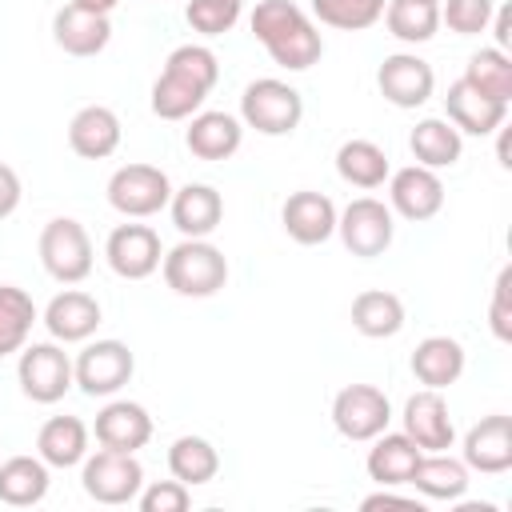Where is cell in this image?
<instances>
[{
  "label": "cell",
  "mask_w": 512,
  "mask_h": 512,
  "mask_svg": "<svg viewBox=\"0 0 512 512\" xmlns=\"http://www.w3.org/2000/svg\"><path fill=\"white\" fill-rule=\"evenodd\" d=\"M300 116H304L300 92L276 76L252 80L240 96V124L256 128L260 136H288V132H296Z\"/></svg>",
  "instance_id": "cell-2"
},
{
  "label": "cell",
  "mask_w": 512,
  "mask_h": 512,
  "mask_svg": "<svg viewBox=\"0 0 512 512\" xmlns=\"http://www.w3.org/2000/svg\"><path fill=\"white\" fill-rule=\"evenodd\" d=\"M120 116L104 104H88L68 120V144L84 160H108L120 148Z\"/></svg>",
  "instance_id": "cell-21"
},
{
  "label": "cell",
  "mask_w": 512,
  "mask_h": 512,
  "mask_svg": "<svg viewBox=\"0 0 512 512\" xmlns=\"http://www.w3.org/2000/svg\"><path fill=\"white\" fill-rule=\"evenodd\" d=\"M168 212H172V224L180 228V236L208 240L224 220V200L212 184H184L172 192Z\"/></svg>",
  "instance_id": "cell-17"
},
{
  "label": "cell",
  "mask_w": 512,
  "mask_h": 512,
  "mask_svg": "<svg viewBox=\"0 0 512 512\" xmlns=\"http://www.w3.org/2000/svg\"><path fill=\"white\" fill-rule=\"evenodd\" d=\"M408 148H412L416 164H424V168H452L460 160V152H464V140H460V132H456L452 120L428 116V120H420L412 128Z\"/></svg>",
  "instance_id": "cell-30"
},
{
  "label": "cell",
  "mask_w": 512,
  "mask_h": 512,
  "mask_svg": "<svg viewBox=\"0 0 512 512\" xmlns=\"http://www.w3.org/2000/svg\"><path fill=\"white\" fill-rule=\"evenodd\" d=\"M408 484H416L428 500H460L468 492V464L448 452H424Z\"/></svg>",
  "instance_id": "cell-29"
},
{
  "label": "cell",
  "mask_w": 512,
  "mask_h": 512,
  "mask_svg": "<svg viewBox=\"0 0 512 512\" xmlns=\"http://www.w3.org/2000/svg\"><path fill=\"white\" fill-rule=\"evenodd\" d=\"M136 372V356L124 340H92L72 360V376L84 396H116Z\"/></svg>",
  "instance_id": "cell-7"
},
{
  "label": "cell",
  "mask_w": 512,
  "mask_h": 512,
  "mask_svg": "<svg viewBox=\"0 0 512 512\" xmlns=\"http://www.w3.org/2000/svg\"><path fill=\"white\" fill-rule=\"evenodd\" d=\"M388 208L400 212L412 224L432 220L444 208V184H440L436 168L408 164V168L388 172Z\"/></svg>",
  "instance_id": "cell-12"
},
{
  "label": "cell",
  "mask_w": 512,
  "mask_h": 512,
  "mask_svg": "<svg viewBox=\"0 0 512 512\" xmlns=\"http://www.w3.org/2000/svg\"><path fill=\"white\" fill-rule=\"evenodd\" d=\"M464 80H468L476 92H484V96L508 104V100H512V56L500 52V48H480V52L468 60V68H464Z\"/></svg>",
  "instance_id": "cell-34"
},
{
  "label": "cell",
  "mask_w": 512,
  "mask_h": 512,
  "mask_svg": "<svg viewBox=\"0 0 512 512\" xmlns=\"http://www.w3.org/2000/svg\"><path fill=\"white\" fill-rule=\"evenodd\" d=\"M420 456H424V452L416 448L412 436H404V432H388V428H384V432L376 436V444L368 448L364 468H368V476H372L380 488H400V484L412 480Z\"/></svg>",
  "instance_id": "cell-22"
},
{
  "label": "cell",
  "mask_w": 512,
  "mask_h": 512,
  "mask_svg": "<svg viewBox=\"0 0 512 512\" xmlns=\"http://www.w3.org/2000/svg\"><path fill=\"white\" fill-rule=\"evenodd\" d=\"M164 268V284L176 292V296H192V300H204V296H216L224 284H228V260L216 244L208 240H180L176 248L164 252L160 260Z\"/></svg>",
  "instance_id": "cell-1"
},
{
  "label": "cell",
  "mask_w": 512,
  "mask_h": 512,
  "mask_svg": "<svg viewBox=\"0 0 512 512\" xmlns=\"http://www.w3.org/2000/svg\"><path fill=\"white\" fill-rule=\"evenodd\" d=\"M172 200V180L156 164H124L108 176V204L128 220H148Z\"/></svg>",
  "instance_id": "cell-3"
},
{
  "label": "cell",
  "mask_w": 512,
  "mask_h": 512,
  "mask_svg": "<svg viewBox=\"0 0 512 512\" xmlns=\"http://www.w3.org/2000/svg\"><path fill=\"white\" fill-rule=\"evenodd\" d=\"M464 464L468 472H484V476L508 472L512 468V416L492 412L480 424H472L464 436Z\"/></svg>",
  "instance_id": "cell-14"
},
{
  "label": "cell",
  "mask_w": 512,
  "mask_h": 512,
  "mask_svg": "<svg viewBox=\"0 0 512 512\" xmlns=\"http://www.w3.org/2000/svg\"><path fill=\"white\" fill-rule=\"evenodd\" d=\"M376 88L388 104L396 108H420L432 100L436 88V72L428 60H420L416 52H392L384 56V64L376 68Z\"/></svg>",
  "instance_id": "cell-11"
},
{
  "label": "cell",
  "mask_w": 512,
  "mask_h": 512,
  "mask_svg": "<svg viewBox=\"0 0 512 512\" xmlns=\"http://www.w3.org/2000/svg\"><path fill=\"white\" fill-rule=\"evenodd\" d=\"M68 4H76V8H88V12H100V16H108L120 0H68Z\"/></svg>",
  "instance_id": "cell-47"
},
{
  "label": "cell",
  "mask_w": 512,
  "mask_h": 512,
  "mask_svg": "<svg viewBox=\"0 0 512 512\" xmlns=\"http://www.w3.org/2000/svg\"><path fill=\"white\" fill-rule=\"evenodd\" d=\"M464 372V348L460 340L452 336H424L412 352V376L424 384V388H448L456 384Z\"/></svg>",
  "instance_id": "cell-25"
},
{
  "label": "cell",
  "mask_w": 512,
  "mask_h": 512,
  "mask_svg": "<svg viewBox=\"0 0 512 512\" xmlns=\"http://www.w3.org/2000/svg\"><path fill=\"white\" fill-rule=\"evenodd\" d=\"M100 448H116V452H140L148 440H152V416L144 404L136 400H108L100 412H96V424H92Z\"/></svg>",
  "instance_id": "cell-16"
},
{
  "label": "cell",
  "mask_w": 512,
  "mask_h": 512,
  "mask_svg": "<svg viewBox=\"0 0 512 512\" xmlns=\"http://www.w3.org/2000/svg\"><path fill=\"white\" fill-rule=\"evenodd\" d=\"M364 508H416L412 500H400L392 492H376V496H364Z\"/></svg>",
  "instance_id": "cell-46"
},
{
  "label": "cell",
  "mask_w": 512,
  "mask_h": 512,
  "mask_svg": "<svg viewBox=\"0 0 512 512\" xmlns=\"http://www.w3.org/2000/svg\"><path fill=\"white\" fill-rule=\"evenodd\" d=\"M388 0H312V16L340 32H364L384 16Z\"/></svg>",
  "instance_id": "cell-37"
},
{
  "label": "cell",
  "mask_w": 512,
  "mask_h": 512,
  "mask_svg": "<svg viewBox=\"0 0 512 512\" xmlns=\"http://www.w3.org/2000/svg\"><path fill=\"white\" fill-rule=\"evenodd\" d=\"M104 256H108V268L120 280H148L160 268L164 248H160L156 228H148V224H116L108 232Z\"/></svg>",
  "instance_id": "cell-10"
},
{
  "label": "cell",
  "mask_w": 512,
  "mask_h": 512,
  "mask_svg": "<svg viewBox=\"0 0 512 512\" xmlns=\"http://www.w3.org/2000/svg\"><path fill=\"white\" fill-rule=\"evenodd\" d=\"M20 176L8 168V164H0V220H8L16 208H20Z\"/></svg>",
  "instance_id": "cell-44"
},
{
  "label": "cell",
  "mask_w": 512,
  "mask_h": 512,
  "mask_svg": "<svg viewBox=\"0 0 512 512\" xmlns=\"http://www.w3.org/2000/svg\"><path fill=\"white\" fill-rule=\"evenodd\" d=\"M508 288H512V268H500L496 288H492V312H488L496 340H512V308H508Z\"/></svg>",
  "instance_id": "cell-43"
},
{
  "label": "cell",
  "mask_w": 512,
  "mask_h": 512,
  "mask_svg": "<svg viewBox=\"0 0 512 512\" xmlns=\"http://www.w3.org/2000/svg\"><path fill=\"white\" fill-rule=\"evenodd\" d=\"M80 480L96 504H132L144 488V468H140L136 452L100 448L96 456H84Z\"/></svg>",
  "instance_id": "cell-6"
},
{
  "label": "cell",
  "mask_w": 512,
  "mask_h": 512,
  "mask_svg": "<svg viewBox=\"0 0 512 512\" xmlns=\"http://www.w3.org/2000/svg\"><path fill=\"white\" fill-rule=\"evenodd\" d=\"M36 456L48 468H72L88 456V424L80 416H52L36 432Z\"/></svg>",
  "instance_id": "cell-24"
},
{
  "label": "cell",
  "mask_w": 512,
  "mask_h": 512,
  "mask_svg": "<svg viewBox=\"0 0 512 512\" xmlns=\"http://www.w3.org/2000/svg\"><path fill=\"white\" fill-rule=\"evenodd\" d=\"M336 172H340L344 184L372 192V188H380L388 180L392 168H388V156H384V148L376 140L356 136V140H344L336 148Z\"/></svg>",
  "instance_id": "cell-26"
},
{
  "label": "cell",
  "mask_w": 512,
  "mask_h": 512,
  "mask_svg": "<svg viewBox=\"0 0 512 512\" xmlns=\"http://www.w3.org/2000/svg\"><path fill=\"white\" fill-rule=\"evenodd\" d=\"M352 328L368 340H388L404 328V304L396 292L384 288H368L352 300Z\"/></svg>",
  "instance_id": "cell-28"
},
{
  "label": "cell",
  "mask_w": 512,
  "mask_h": 512,
  "mask_svg": "<svg viewBox=\"0 0 512 512\" xmlns=\"http://www.w3.org/2000/svg\"><path fill=\"white\" fill-rule=\"evenodd\" d=\"M404 436L416 440L420 452H448L456 440V424L440 388H420L404 404Z\"/></svg>",
  "instance_id": "cell-13"
},
{
  "label": "cell",
  "mask_w": 512,
  "mask_h": 512,
  "mask_svg": "<svg viewBox=\"0 0 512 512\" xmlns=\"http://www.w3.org/2000/svg\"><path fill=\"white\" fill-rule=\"evenodd\" d=\"M444 112L448 120L456 124V132H468V136H488V132H500L504 128V116H508V104L476 92L464 76L448 88L444 96Z\"/></svg>",
  "instance_id": "cell-18"
},
{
  "label": "cell",
  "mask_w": 512,
  "mask_h": 512,
  "mask_svg": "<svg viewBox=\"0 0 512 512\" xmlns=\"http://www.w3.org/2000/svg\"><path fill=\"white\" fill-rule=\"evenodd\" d=\"M184 144L200 160H228L244 144V124L228 112H196L184 132Z\"/></svg>",
  "instance_id": "cell-23"
},
{
  "label": "cell",
  "mask_w": 512,
  "mask_h": 512,
  "mask_svg": "<svg viewBox=\"0 0 512 512\" xmlns=\"http://www.w3.org/2000/svg\"><path fill=\"white\" fill-rule=\"evenodd\" d=\"M392 420V404L376 384H348L332 400V424L344 440H376Z\"/></svg>",
  "instance_id": "cell-9"
},
{
  "label": "cell",
  "mask_w": 512,
  "mask_h": 512,
  "mask_svg": "<svg viewBox=\"0 0 512 512\" xmlns=\"http://www.w3.org/2000/svg\"><path fill=\"white\" fill-rule=\"evenodd\" d=\"M204 96H208V92L196 88L192 80H184V76H176V72H160L156 84H152V112H156L160 120H188V116L200 112Z\"/></svg>",
  "instance_id": "cell-35"
},
{
  "label": "cell",
  "mask_w": 512,
  "mask_h": 512,
  "mask_svg": "<svg viewBox=\"0 0 512 512\" xmlns=\"http://www.w3.org/2000/svg\"><path fill=\"white\" fill-rule=\"evenodd\" d=\"M16 380L20 392L32 404H56L68 396V388L76 384L72 376V360L60 344H24L20 348V364H16Z\"/></svg>",
  "instance_id": "cell-5"
},
{
  "label": "cell",
  "mask_w": 512,
  "mask_h": 512,
  "mask_svg": "<svg viewBox=\"0 0 512 512\" xmlns=\"http://www.w3.org/2000/svg\"><path fill=\"white\" fill-rule=\"evenodd\" d=\"M36 248H40V264H44V272L52 280H60V284L88 280V272H92V240H88L80 220H72V216L48 220Z\"/></svg>",
  "instance_id": "cell-4"
},
{
  "label": "cell",
  "mask_w": 512,
  "mask_h": 512,
  "mask_svg": "<svg viewBox=\"0 0 512 512\" xmlns=\"http://www.w3.org/2000/svg\"><path fill=\"white\" fill-rule=\"evenodd\" d=\"M336 232L344 240V248L352 256H380L388 252L392 236H396V220H392V208L376 196H356L340 216H336Z\"/></svg>",
  "instance_id": "cell-8"
},
{
  "label": "cell",
  "mask_w": 512,
  "mask_h": 512,
  "mask_svg": "<svg viewBox=\"0 0 512 512\" xmlns=\"http://www.w3.org/2000/svg\"><path fill=\"white\" fill-rule=\"evenodd\" d=\"M52 40H56L68 56H96V52L108 48L112 24H108V16H100V12L64 4V8L52 16Z\"/></svg>",
  "instance_id": "cell-20"
},
{
  "label": "cell",
  "mask_w": 512,
  "mask_h": 512,
  "mask_svg": "<svg viewBox=\"0 0 512 512\" xmlns=\"http://www.w3.org/2000/svg\"><path fill=\"white\" fill-rule=\"evenodd\" d=\"M100 324V300L80 292V288H64L60 296L48 300L44 308V328L52 332V340L60 344H80L96 332Z\"/></svg>",
  "instance_id": "cell-19"
},
{
  "label": "cell",
  "mask_w": 512,
  "mask_h": 512,
  "mask_svg": "<svg viewBox=\"0 0 512 512\" xmlns=\"http://www.w3.org/2000/svg\"><path fill=\"white\" fill-rule=\"evenodd\" d=\"M388 32L404 44H424L440 28V0H388L384 16Z\"/></svg>",
  "instance_id": "cell-31"
},
{
  "label": "cell",
  "mask_w": 512,
  "mask_h": 512,
  "mask_svg": "<svg viewBox=\"0 0 512 512\" xmlns=\"http://www.w3.org/2000/svg\"><path fill=\"white\" fill-rule=\"evenodd\" d=\"M492 20H496V48L508 52L512 48V16H508V8H496Z\"/></svg>",
  "instance_id": "cell-45"
},
{
  "label": "cell",
  "mask_w": 512,
  "mask_h": 512,
  "mask_svg": "<svg viewBox=\"0 0 512 512\" xmlns=\"http://www.w3.org/2000/svg\"><path fill=\"white\" fill-rule=\"evenodd\" d=\"M164 72H176V76L192 80L196 88L212 92V88H216V80H220V60H216V52H212V48H204V44H180V48H172V52H168Z\"/></svg>",
  "instance_id": "cell-38"
},
{
  "label": "cell",
  "mask_w": 512,
  "mask_h": 512,
  "mask_svg": "<svg viewBox=\"0 0 512 512\" xmlns=\"http://www.w3.org/2000/svg\"><path fill=\"white\" fill-rule=\"evenodd\" d=\"M264 48H268V56H272L280 68L304 72V68H312V64L324 56V36L316 32L312 20H304V24H296L292 32H284L280 40H272V44H264Z\"/></svg>",
  "instance_id": "cell-36"
},
{
  "label": "cell",
  "mask_w": 512,
  "mask_h": 512,
  "mask_svg": "<svg viewBox=\"0 0 512 512\" xmlns=\"http://www.w3.org/2000/svg\"><path fill=\"white\" fill-rule=\"evenodd\" d=\"M168 472L188 488L208 484L220 472V452L204 436H176L168 448Z\"/></svg>",
  "instance_id": "cell-32"
},
{
  "label": "cell",
  "mask_w": 512,
  "mask_h": 512,
  "mask_svg": "<svg viewBox=\"0 0 512 512\" xmlns=\"http://www.w3.org/2000/svg\"><path fill=\"white\" fill-rule=\"evenodd\" d=\"M496 0H444L440 4V24H448V32L456 36H480L492 24Z\"/></svg>",
  "instance_id": "cell-41"
},
{
  "label": "cell",
  "mask_w": 512,
  "mask_h": 512,
  "mask_svg": "<svg viewBox=\"0 0 512 512\" xmlns=\"http://www.w3.org/2000/svg\"><path fill=\"white\" fill-rule=\"evenodd\" d=\"M304 20H308L304 8L292 4V0H260V4L252 8V16H248V28H252V36H256L260 44H272V40H280L284 32H292V28L304 24Z\"/></svg>",
  "instance_id": "cell-39"
},
{
  "label": "cell",
  "mask_w": 512,
  "mask_h": 512,
  "mask_svg": "<svg viewBox=\"0 0 512 512\" xmlns=\"http://www.w3.org/2000/svg\"><path fill=\"white\" fill-rule=\"evenodd\" d=\"M36 324V304L24 288L0 284V356H12L28 344V332Z\"/></svg>",
  "instance_id": "cell-33"
},
{
  "label": "cell",
  "mask_w": 512,
  "mask_h": 512,
  "mask_svg": "<svg viewBox=\"0 0 512 512\" xmlns=\"http://www.w3.org/2000/svg\"><path fill=\"white\" fill-rule=\"evenodd\" d=\"M240 8L244 4H236V0H188L184 20L200 36H224L240 20Z\"/></svg>",
  "instance_id": "cell-40"
},
{
  "label": "cell",
  "mask_w": 512,
  "mask_h": 512,
  "mask_svg": "<svg viewBox=\"0 0 512 512\" xmlns=\"http://www.w3.org/2000/svg\"><path fill=\"white\" fill-rule=\"evenodd\" d=\"M140 512H184L192 504V492L188 484H180L176 476L172 480H156L148 488H140Z\"/></svg>",
  "instance_id": "cell-42"
},
{
  "label": "cell",
  "mask_w": 512,
  "mask_h": 512,
  "mask_svg": "<svg viewBox=\"0 0 512 512\" xmlns=\"http://www.w3.org/2000/svg\"><path fill=\"white\" fill-rule=\"evenodd\" d=\"M336 216H340L336 204H332L324 192H312V188L292 192V196L284 200V208H280L284 232H288L296 244H304V248L324 244V240L336 232Z\"/></svg>",
  "instance_id": "cell-15"
},
{
  "label": "cell",
  "mask_w": 512,
  "mask_h": 512,
  "mask_svg": "<svg viewBox=\"0 0 512 512\" xmlns=\"http://www.w3.org/2000/svg\"><path fill=\"white\" fill-rule=\"evenodd\" d=\"M236 4H244V0H236Z\"/></svg>",
  "instance_id": "cell-48"
},
{
  "label": "cell",
  "mask_w": 512,
  "mask_h": 512,
  "mask_svg": "<svg viewBox=\"0 0 512 512\" xmlns=\"http://www.w3.org/2000/svg\"><path fill=\"white\" fill-rule=\"evenodd\" d=\"M48 496V464L40 456L0 460V500L12 508H32Z\"/></svg>",
  "instance_id": "cell-27"
}]
</instances>
